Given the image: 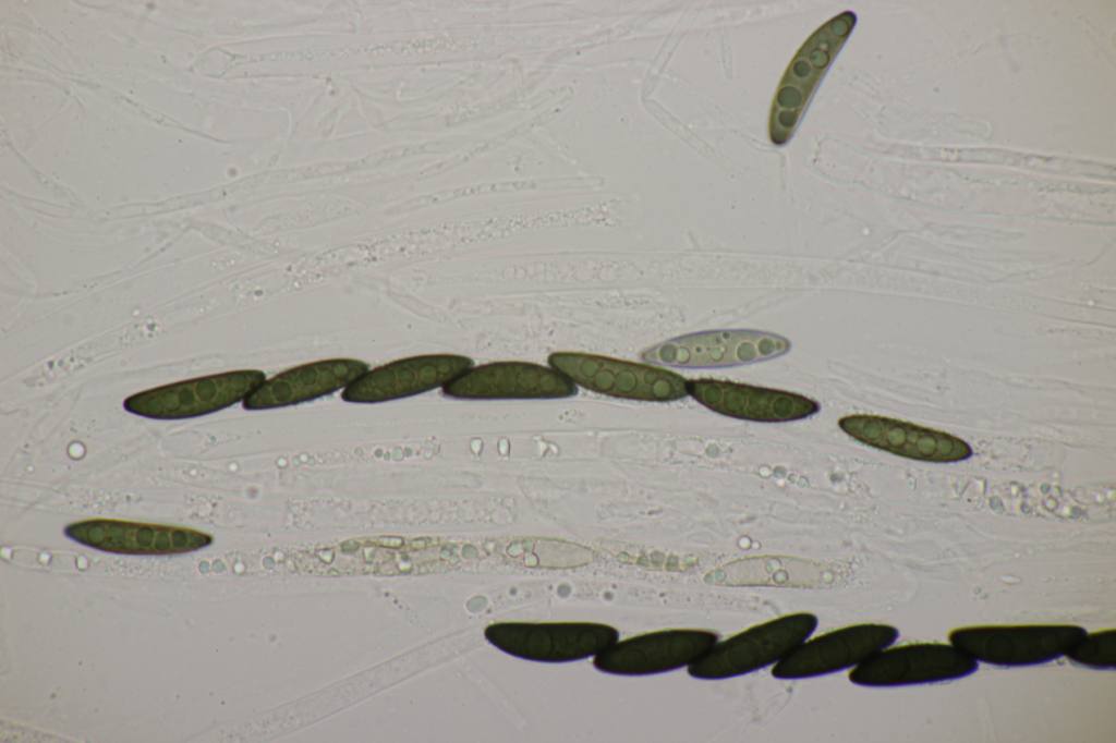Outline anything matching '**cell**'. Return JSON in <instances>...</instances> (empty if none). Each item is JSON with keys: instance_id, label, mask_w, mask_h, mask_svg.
Segmentation results:
<instances>
[{"instance_id": "1", "label": "cell", "mask_w": 1116, "mask_h": 743, "mask_svg": "<svg viewBox=\"0 0 1116 743\" xmlns=\"http://www.w3.org/2000/svg\"><path fill=\"white\" fill-rule=\"evenodd\" d=\"M818 623L808 611L784 614L717 641L688 666L695 679L721 680L775 665L810 637Z\"/></svg>"}, {"instance_id": "2", "label": "cell", "mask_w": 1116, "mask_h": 743, "mask_svg": "<svg viewBox=\"0 0 1116 743\" xmlns=\"http://www.w3.org/2000/svg\"><path fill=\"white\" fill-rule=\"evenodd\" d=\"M857 16L845 11L821 25L802 44L787 66L774 97L768 132L781 146L794 133L821 80L851 34Z\"/></svg>"}, {"instance_id": "3", "label": "cell", "mask_w": 1116, "mask_h": 743, "mask_svg": "<svg viewBox=\"0 0 1116 743\" xmlns=\"http://www.w3.org/2000/svg\"><path fill=\"white\" fill-rule=\"evenodd\" d=\"M548 363L573 383L614 398L669 402L689 395L688 379L648 364L581 352H554Z\"/></svg>"}, {"instance_id": "4", "label": "cell", "mask_w": 1116, "mask_h": 743, "mask_svg": "<svg viewBox=\"0 0 1116 743\" xmlns=\"http://www.w3.org/2000/svg\"><path fill=\"white\" fill-rule=\"evenodd\" d=\"M1085 632L1075 624L974 625L953 629L948 640L976 661L1022 667L1065 656Z\"/></svg>"}, {"instance_id": "5", "label": "cell", "mask_w": 1116, "mask_h": 743, "mask_svg": "<svg viewBox=\"0 0 1116 743\" xmlns=\"http://www.w3.org/2000/svg\"><path fill=\"white\" fill-rule=\"evenodd\" d=\"M484 636L509 655L541 662H567L595 656L615 643L619 632L596 622H522L488 624Z\"/></svg>"}, {"instance_id": "6", "label": "cell", "mask_w": 1116, "mask_h": 743, "mask_svg": "<svg viewBox=\"0 0 1116 743\" xmlns=\"http://www.w3.org/2000/svg\"><path fill=\"white\" fill-rule=\"evenodd\" d=\"M266 375L258 369H239L178 381L128 397L124 409L155 419H181L229 407L255 391Z\"/></svg>"}, {"instance_id": "7", "label": "cell", "mask_w": 1116, "mask_h": 743, "mask_svg": "<svg viewBox=\"0 0 1116 743\" xmlns=\"http://www.w3.org/2000/svg\"><path fill=\"white\" fill-rule=\"evenodd\" d=\"M790 341L750 329L708 330L677 337L642 353L644 361L683 368L731 367L781 356Z\"/></svg>"}, {"instance_id": "8", "label": "cell", "mask_w": 1116, "mask_h": 743, "mask_svg": "<svg viewBox=\"0 0 1116 743\" xmlns=\"http://www.w3.org/2000/svg\"><path fill=\"white\" fill-rule=\"evenodd\" d=\"M978 670V661L953 644L915 643L887 646L848 672L861 686H902L960 679Z\"/></svg>"}, {"instance_id": "9", "label": "cell", "mask_w": 1116, "mask_h": 743, "mask_svg": "<svg viewBox=\"0 0 1116 743\" xmlns=\"http://www.w3.org/2000/svg\"><path fill=\"white\" fill-rule=\"evenodd\" d=\"M718 634L698 628L646 632L616 641L594 656V667L617 675H648L688 667L702 657Z\"/></svg>"}, {"instance_id": "10", "label": "cell", "mask_w": 1116, "mask_h": 743, "mask_svg": "<svg viewBox=\"0 0 1116 743\" xmlns=\"http://www.w3.org/2000/svg\"><path fill=\"white\" fill-rule=\"evenodd\" d=\"M899 631L884 623H858L838 628L800 643L773 665L776 679H805L852 668L891 645Z\"/></svg>"}, {"instance_id": "11", "label": "cell", "mask_w": 1116, "mask_h": 743, "mask_svg": "<svg viewBox=\"0 0 1116 743\" xmlns=\"http://www.w3.org/2000/svg\"><path fill=\"white\" fill-rule=\"evenodd\" d=\"M447 397L464 400L559 399L578 388L554 368L529 362H495L471 367L442 387Z\"/></svg>"}, {"instance_id": "12", "label": "cell", "mask_w": 1116, "mask_h": 743, "mask_svg": "<svg viewBox=\"0 0 1116 743\" xmlns=\"http://www.w3.org/2000/svg\"><path fill=\"white\" fill-rule=\"evenodd\" d=\"M64 533L85 546L121 555H178L213 543L211 535L193 528L116 519L74 522Z\"/></svg>"}, {"instance_id": "13", "label": "cell", "mask_w": 1116, "mask_h": 743, "mask_svg": "<svg viewBox=\"0 0 1116 743\" xmlns=\"http://www.w3.org/2000/svg\"><path fill=\"white\" fill-rule=\"evenodd\" d=\"M473 366L457 354L405 357L367 370L344 388L341 398L352 403H379L444 387Z\"/></svg>"}, {"instance_id": "14", "label": "cell", "mask_w": 1116, "mask_h": 743, "mask_svg": "<svg viewBox=\"0 0 1116 743\" xmlns=\"http://www.w3.org/2000/svg\"><path fill=\"white\" fill-rule=\"evenodd\" d=\"M838 425L861 443L911 460L949 463L972 454L959 437L891 417L851 414L839 418Z\"/></svg>"}, {"instance_id": "15", "label": "cell", "mask_w": 1116, "mask_h": 743, "mask_svg": "<svg viewBox=\"0 0 1116 743\" xmlns=\"http://www.w3.org/2000/svg\"><path fill=\"white\" fill-rule=\"evenodd\" d=\"M696 402L724 416L760 423H786L816 414L821 405L802 394L729 380H688Z\"/></svg>"}, {"instance_id": "16", "label": "cell", "mask_w": 1116, "mask_h": 743, "mask_svg": "<svg viewBox=\"0 0 1116 743\" xmlns=\"http://www.w3.org/2000/svg\"><path fill=\"white\" fill-rule=\"evenodd\" d=\"M368 370L355 358H329L302 364L265 380L243 400L246 410L294 405L347 388Z\"/></svg>"}, {"instance_id": "17", "label": "cell", "mask_w": 1116, "mask_h": 743, "mask_svg": "<svg viewBox=\"0 0 1116 743\" xmlns=\"http://www.w3.org/2000/svg\"><path fill=\"white\" fill-rule=\"evenodd\" d=\"M829 565L811 559L765 555L735 559L707 572L704 581L720 586L824 588L838 582Z\"/></svg>"}, {"instance_id": "18", "label": "cell", "mask_w": 1116, "mask_h": 743, "mask_svg": "<svg viewBox=\"0 0 1116 743\" xmlns=\"http://www.w3.org/2000/svg\"><path fill=\"white\" fill-rule=\"evenodd\" d=\"M1065 657L1076 665L1092 669H1115L1116 630L1085 632Z\"/></svg>"}]
</instances>
